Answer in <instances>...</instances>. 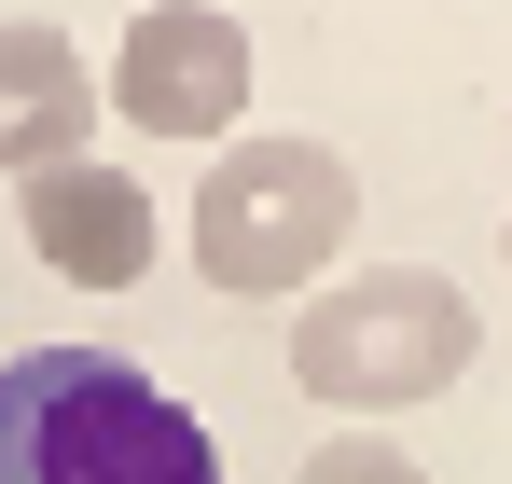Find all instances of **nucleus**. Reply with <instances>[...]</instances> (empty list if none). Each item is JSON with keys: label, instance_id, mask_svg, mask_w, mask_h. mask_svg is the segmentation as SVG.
Here are the masks:
<instances>
[{"label": "nucleus", "instance_id": "7", "mask_svg": "<svg viewBox=\"0 0 512 484\" xmlns=\"http://www.w3.org/2000/svg\"><path fill=\"white\" fill-rule=\"evenodd\" d=\"M291 484H429V471L402 457V443H388V429H319Z\"/></svg>", "mask_w": 512, "mask_h": 484}, {"label": "nucleus", "instance_id": "5", "mask_svg": "<svg viewBox=\"0 0 512 484\" xmlns=\"http://www.w3.org/2000/svg\"><path fill=\"white\" fill-rule=\"evenodd\" d=\"M14 236H28V263L42 277H70V291H139L153 277V180L111 153H70L42 166V180H14Z\"/></svg>", "mask_w": 512, "mask_h": 484}, {"label": "nucleus", "instance_id": "8", "mask_svg": "<svg viewBox=\"0 0 512 484\" xmlns=\"http://www.w3.org/2000/svg\"><path fill=\"white\" fill-rule=\"evenodd\" d=\"M499 277H512V208H499Z\"/></svg>", "mask_w": 512, "mask_h": 484}, {"label": "nucleus", "instance_id": "1", "mask_svg": "<svg viewBox=\"0 0 512 484\" xmlns=\"http://www.w3.org/2000/svg\"><path fill=\"white\" fill-rule=\"evenodd\" d=\"M0 484H222L208 415L111 346H14L0 360Z\"/></svg>", "mask_w": 512, "mask_h": 484}, {"label": "nucleus", "instance_id": "6", "mask_svg": "<svg viewBox=\"0 0 512 484\" xmlns=\"http://www.w3.org/2000/svg\"><path fill=\"white\" fill-rule=\"evenodd\" d=\"M97 70L70 28H42V14H0V180H42V166H70L97 139Z\"/></svg>", "mask_w": 512, "mask_h": 484}, {"label": "nucleus", "instance_id": "2", "mask_svg": "<svg viewBox=\"0 0 512 484\" xmlns=\"http://www.w3.org/2000/svg\"><path fill=\"white\" fill-rule=\"evenodd\" d=\"M180 249L236 305H305V291H333L346 249H360V166L333 139H291V125L222 139L208 180H194V208H180Z\"/></svg>", "mask_w": 512, "mask_h": 484}, {"label": "nucleus", "instance_id": "4", "mask_svg": "<svg viewBox=\"0 0 512 484\" xmlns=\"http://www.w3.org/2000/svg\"><path fill=\"white\" fill-rule=\"evenodd\" d=\"M250 28L222 14V0H153V14H125V42H111V70H97V97H111V125L125 139H250Z\"/></svg>", "mask_w": 512, "mask_h": 484}, {"label": "nucleus", "instance_id": "3", "mask_svg": "<svg viewBox=\"0 0 512 484\" xmlns=\"http://www.w3.org/2000/svg\"><path fill=\"white\" fill-rule=\"evenodd\" d=\"M485 360V319L443 263H346L333 291L291 305V374L305 402H333V429H388V415L443 402Z\"/></svg>", "mask_w": 512, "mask_h": 484}]
</instances>
